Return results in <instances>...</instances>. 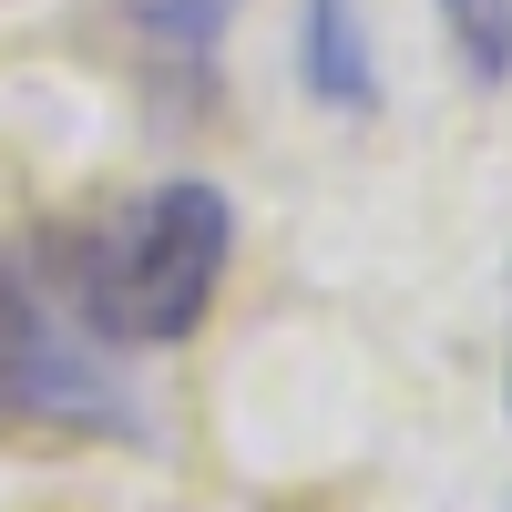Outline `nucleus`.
I'll use <instances>...</instances> for the list:
<instances>
[{
	"label": "nucleus",
	"mask_w": 512,
	"mask_h": 512,
	"mask_svg": "<svg viewBox=\"0 0 512 512\" xmlns=\"http://www.w3.org/2000/svg\"><path fill=\"white\" fill-rule=\"evenodd\" d=\"M226 256H236V205L205 175H175V185L123 195L82 236H62V287L103 349H175L216 308Z\"/></svg>",
	"instance_id": "f257e3e1"
},
{
	"label": "nucleus",
	"mask_w": 512,
	"mask_h": 512,
	"mask_svg": "<svg viewBox=\"0 0 512 512\" xmlns=\"http://www.w3.org/2000/svg\"><path fill=\"white\" fill-rule=\"evenodd\" d=\"M93 349L103 338L62 318L21 256H0V441H134L144 400Z\"/></svg>",
	"instance_id": "f03ea898"
},
{
	"label": "nucleus",
	"mask_w": 512,
	"mask_h": 512,
	"mask_svg": "<svg viewBox=\"0 0 512 512\" xmlns=\"http://www.w3.org/2000/svg\"><path fill=\"white\" fill-rule=\"evenodd\" d=\"M297 82L328 113H379V52H369L359 0H308L297 11Z\"/></svg>",
	"instance_id": "7ed1b4c3"
},
{
	"label": "nucleus",
	"mask_w": 512,
	"mask_h": 512,
	"mask_svg": "<svg viewBox=\"0 0 512 512\" xmlns=\"http://www.w3.org/2000/svg\"><path fill=\"white\" fill-rule=\"evenodd\" d=\"M123 11V31L144 41V52H175V62H205L226 41V21H236V0H113Z\"/></svg>",
	"instance_id": "20e7f679"
},
{
	"label": "nucleus",
	"mask_w": 512,
	"mask_h": 512,
	"mask_svg": "<svg viewBox=\"0 0 512 512\" xmlns=\"http://www.w3.org/2000/svg\"><path fill=\"white\" fill-rule=\"evenodd\" d=\"M441 31H451V52L482 93L512 82V0H441Z\"/></svg>",
	"instance_id": "39448f33"
}]
</instances>
